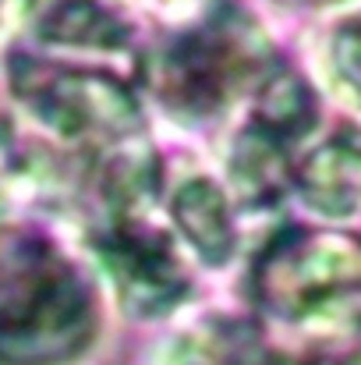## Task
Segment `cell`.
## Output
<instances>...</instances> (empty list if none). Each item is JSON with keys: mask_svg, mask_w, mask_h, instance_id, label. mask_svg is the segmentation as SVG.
Here are the masks:
<instances>
[{"mask_svg": "<svg viewBox=\"0 0 361 365\" xmlns=\"http://www.w3.org/2000/svg\"><path fill=\"white\" fill-rule=\"evenodd\" d=\"M251 294L269 323L340 344L361 330V238L330 227H287L251 269Z\"/></svg>", "mask_w": 361, "mask_h": 365, "instance_id": "6da1fadb", "label": "cell"}, {"mask_svg": "<svg viewBox=\"0 0 361 365\" xmlns=\"http://www.w3.org/2000/svg\"><path fill=\"white\" fill-rule=\"evenodd\" d=\"M96 327L93 284L71 255L43 238L0 252V365H71Z\"/></svg>", "mask_w": 361, "mask_h": 365, "instance_id": "7a4b0ae2", "label": "cell"}, {"mask_svg": "<svg viewBox=\"0 0 361 365\" xmlns=\"http://www.w3.org/2000/svg\"><path fill=\"white\" fill-rule=\"evenodd\" d=\"M276 71L273 50L244 18H213L181 36L159 61L156 96L184 124H213Z\"/></svg>", "mask_w": 361, "mask_h": 365, "instance_id": "3957f363", "label": "cell"}, {"mask_svg": "<svg viewBox=\"0 0 361 365\" xmlns=\"http://www.w3.org/2000/svg\"><path fill=\"white\" fill-rule=\"evenodd\" d=\"M11 93L50 135L78 149L82 160L145 135L131 86L110 71H89L46 57H14Z\"/></svg>", "mask_w": 361, "mask_h": 365, "instance_id": "277c9868", "label": "cell"}, {"mask_svg": "<svg viewBox=\"0 0 361 365\" xmlns=\"http://www.w3.org/2000/svg\"><path fill=\"white\" fill-rule=\"evenodd\" d=\"M156 202L96 206L89 217V245L107 273L120 309L138 319L167 316L192 291L188 266L174 231L152 217Z\"/></svg>", "mask_w": 361, "mask_h": 365, "instance_id": "5b68a950", "label": "cell"}, {"mask_svg": "<svg viewBox=\"0 0 361 365\" xmlns=\"http://www.w3.org/2000/svg\"><path fill=\"white\" fill-rule=\"evenodd\" d=\"M291 188L323 220H361V131L347 128L315 142L298 163Z\"/></svg>", "mask_w": 361, "mask_h": 365, "instance_id": "8992f818", "label": "cell"}, {"mask_svg": "<svg viewBox=\"0 0 361 365\" xmlns=\"http://www.w3.org/2000/svg\"><path fill=\"white\" fill-rule=\"evenodd\" d=\"M170 224L206 266H224L238 248V224L231 213V199L206 174H195L174 188Z\"/></svg>", "mask_w": 361, "mask_h": 365, "instance_id": "52a82bcc", "label": "cell"}, {"mask_svg": "<svg viewBox=\"0 0 361 365\" xmlns=\"http://www.w3.org/2000/svg\"><path fill=\"white\" fill-rule=\"evenodd\" d=\"M159 365H283L266 337L244 323L209 316L167 344Z\"/></svg>", "mask_w": 361, "mask_h": 365, "instance_id": "ba28073f", "label": "cell"}, {"mask_svg": "<svg viewBox=\"0 0 361 365\" xmlns=\"http://www.w3.org/2000/svg\"><path fill=\"white\" fill-rule=\"evenodd\" d=\"M43 36L50 43L89 46V50H103V53H117L127 43L124 29L114 18H107L100 7H93V4H68V7H61L43 25Z\"/></svg>", "mask_w": 361, "mask_h": 365, "instance_id": "9c48e42d", "label": "cell"}, {"mask_svg": "<svg viewBox=\"0 0 361 365\" xmlns=\"http://www.w3.org/2000/svg\"><path fill=\"white\" fill-rule=\"evenodd\" d=\"M330 61H333V75L340 78V86L361 103V11L351 14L333 32Z\"/></svg>", "mask_w": 361, "mask_h": 365, "instance_id": "30bf717a", "label": "cell"}, {"mask_svg": "<svg viewBox=\"0 0 361 365\" xmlns=\"http://www.w3.org/2000/svg\"><path fill=\"white\" fill-rule=\"evenodd\" d=\"M18 163H21V153H18L14 128H11V121H7V114H0V199H4L7 181L18 174Z\"/></svg>", "mask_w": 361, "mask_h": 365, "instance_id": "8fae6325", "label": "cell"}]
</instances>
